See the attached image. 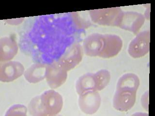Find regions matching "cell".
Listing matches in <instances>:
<instances>
[{
	"label": "cell",
	"mask_w": 155,
	"mask_h": 116,
	"mask_svg": "<svg viewBox=\"0 0 155 116\" xmlns=\"http://www.w3.org/2000/svg\"><path fill=\"white\" fill-rule=\"evenodd\" d=\"M145 21V17L142 14L134 11L123 12L118 27L137 34Z\"/></svg>",
	"instance_id": "cell-7"
},
{
	"label": "cell",
	"mask_w": 155,
	"mask_h": 116,
	"mask_svg": "<svg viewBox=\"0 0 155 116\" xmlns=\"http://www.w3.org/2000/svg\"><path fill=\"white\" fill-rule=\"evenodd\" d=\"M103 46V34L94 33L85 38L83 48L85 54L90 57H99Z\"/></svg>",
	"instance_id": "cell-11"
},
{
	"label": "cell",
	"mask_w": 155,
	"mask_h": 116,
	"mask_svg": "<svg viewBox=\"0 0 155 116\" xmlns=\"http://www.w3.org/2000/svg\"><path fill=\"white\" fill-rule=\"evenodd\" d=\"M27 109L22 105H15L7 110L5 116H23L26 115Z\"/></svg>",
	"instance_id": "cell-17"
},
{
	"label": "cell",
	"mask_w": 155,
	"mask_h": 116,
	"mask_svg": "<svg viewBox=\"0 0 155 116\" xmlns=\"http://www.w3.org/2000/svg\"><path fill=\"white\" fill-rule=\"evenodd\" d=\"M94 74L96 79V91H101L105 88L110 81V72L108 70L102 69Z\"/></svg>",
	"instance_id": "cell-16"
},
{
	"label": "cell",
	"mask_w": 155,
	"mask_h": 116,
	"mask_svg": "<svg viewBox=\"0 0 155 116\" xmlns=\"http://www.w3.org/2000/svg\"><path fill=\"white\" fill-rule=\"evenodd\" d=\"M76 89L79 95L87 91H97L94 73H87L79 77L76 84Z\"/></svg>",
	"instance_id": "cell-15"
},
{
	"label": "cell",
	"mask_w": 155,
	"mask_h": 116,
	"mask_svg": "<svg viewBox=\"0 0 155 116\" xmlns=\"http://www.w3.org/2000/svg\"><path fill=\"white\" fill-rule=\"evenodd\" d=\"M63 106V99L58 92L51 89L31 99L28 111L31 116H54L60 112Z\"/></svg>",
	"instance_id": "cell-1"
},
{
	"label": "cell",
	"mask_w": 155,
	"mask_h": 116,
	"mask_svg": "<svg viewBox=\"0 0 155 116\" xmlns=\"http://www.w3.org/2000/svg\"><path fill=\"white\" fill-rule=\"evenodd\" d=\"M123 11L120 7L92 10L89 12L92 21L101 25L118 27Z\"/></svg>",
	"instance_id": "cell-2"
},
{
	"label": "cell",
	"mask_w": 155,
	"mask_h": 116,
	"mask_svg": "<svg viewBox=\"0 0 155 116\" xmlns=\"http://www.w3.org/2000/svg\"><path fill=\"white\" fill-rule=\"evenodd\" d=\"M83 55L82 47L79 44H76L73 45L57 62L61 67L68 72L80 63Z\"/></svg>",
	"instance_id": "cell-5"
},
{
	"label": "cell",
	"mask_w": 155,
	"mask_h": 116,
	"mask_svg": "<svg viewBox=\"0 0 155 116\" xmlns=\"http://www.w3.org/2000/svg\"><path fill=\"white\" fill-rule=\"evenodd\" d=\"M79 105L82 112L92 115L96 113L101 106V95L97 91H89L80 95Z\"/></svg>",
	"instance_id": "cell-4"
},
{
	"label": "cell",
	"mask_w": 155,
	"mask_h": 116,
	"mask_svg": "<svg viewBox=\"0 0 155 116\" xmlns=\"http://www.w3.org/2000/svg\"><path fill=\"white\" fill-rule=\"evenodd\" d=\"M140 86L139 78L136 74L127 73L123 75L118 81L116 90L137 92Z\"/></svg>",
	"instance_id": "cell-14"
},
{
	"label": "cell",
	"mask_w": 155,
	"mask_h": 116,
	"mask_svg": "<svg viewBox=\"0 0 155 116\" xmlns=\"http://www.w3.org/2000/svg\"><path fill=\"white\" fill-rule=\"evenodd\" d=\"M24 72V66L19 62H2L0 64V80L2 82H12L21 76Z\"/></svg>",
	"instance_id": "cell-8"
},
{
	"label": "cell",
	"mask_w": 155,
	"mask_h": 116,
	"mask_svg": "<svg viewBox=\"0 0 155 116\" xmlns=\"http://www.w3.org/2000/svg\"><path fill=\"white\" fill-rule=\"evenodd\" d=\"M123 47V41L115 34H103V46L99 57L110 58L120 52Z\"/></svg>",
	"instance_id": "cell-10"
},
{
	"label": "cell",
	"mask_w": 155,
	"mask_h": 116,
	"mask_svg": "<svg viewBox=\"0 0 155 116\" xmlns=\"http://www.w3.org/2000/svg\"><path fill=\"white\" fill-rule=\"evenodd\" d=\"M150 32L149 31L140 32L130 44L128 52L133 58H140L150 50Z\"/></svg>",
	"instance_id": "cell-3"
},
{
	"label": "cell",
	"mask_w": 155,
	"mask_h": 116,
	"mask_svg": "<svg viewBox=\"0 0 155 116\" xmlns=\"http://www.w3.org/2000/svg\"><path fill=\"white\" fill-rule=\"evenodd\" d=\"M18 51V46L14 39L4 37L0 39V61L8 62L13 59Z\"/></svg>",
	"instance_id": "cell-12"
},
{
	"label": "cell",
	"mask_w": 155,
	"mask_h": 116,
	"mask_svg": "<svg viewBox=\"0 0 155 116\" xmlns=\"http://www.w3.org/2000/svg\"><path fill=\"white\" fill-rule=\"evenodd\" d=\"M47 65L40 63H35L27 69L24 77L30 83H36L42 81L46 76Z\"/></svg>",
	"instance_id": "cell-13"
},
{
	"label": "cell",
	"mask_w": 155,
	"mask_h": 116,
	"mask_svg": "<svg viewBox=\"0 0 155 116\" xmlns=\"http://www.w3.org/2000/svg\"><path fill=\"white\" fill-rule=\"evenodd\" d=\"M137 92L126 90H116L113 98L114 108L121 112L130 110L134 105Z\"/></svg>",
	"instance_id": "cell-9"
},
{
	"label": "cell",
	"mask_w": 155,
	"mask_h": 116,
	"mask_svg": "<svg viewBox=\"0 0 155 116\" xmlns=\"http://www.w3.org/2000/svg\"><path fill=\"white\" fill-rule=\"evenodd\" d=\"M67 77L68 71L61 67L57 62L47 65L45 79L51 88H57L62 86Z\"/></svg>",
	"instance_id": "cell-6"
}]
</instances>
